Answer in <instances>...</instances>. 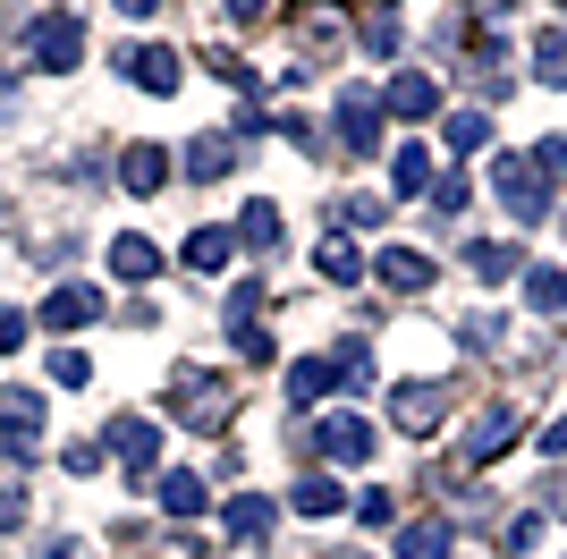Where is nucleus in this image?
<instances>
[{
  "instance_id": "1",
  "label": "nucleus",
  "mask_w": 567,
  "mask_h": 559,
  "mask_svg": "<svg viewBox=\"0 0 567 559\" xmlns=\"http://www.w3.org/2000/svg\"><path fill=\"white\" fill-rule=\"evenodd\" d=\"M492 195H499L508 212H517L525 230H534V221L550 212V179H534V162H517V153H508V162L492 170Z\"/></svg>"
},
{
  "instance_id": "2",
  "label": "nucleus",
  "mask_w": 567,
  "mask_h": 559,
  "mask_svg": "<svg viewBox=\"0 0 567 559\" xmlns=\"http://www.w3.org/2000/svg\"><path fill=\"white\" fill-rule=\"evenodd\" d=\"M111 449H118V466H127V484H153V466H162V424L153 416H118Z\"/></svg>"
},
{
  "instance_id": "3",
  "label": "nucleus",
  "mask_w": 567,
  "mask_h": 559,
  "mask_svg": "<svg viewBox=\"0 0 567 559\" xmlns=\"http://www.w3.org/2000/svg\"><path fill=\"white\" fill-rule=\"evenodd\" d=\"M25 43H34V69H76V60H85V26H76L69 9H51V18H34Z\"/></svg>"
},
{
  "instance_id": "4",
  "label": "nucleus",
  "mask_w": 567,
  "mask_h": 559,
  "mask_svg": "<svg viewBox=\"0 0 567 559\" xmlns=\"http://www.w3.org/2000/svg\"><path fill=\"white\" fill-rule=\"evenodd\" d=\"M34 441H43V398L9 390L0 398V449H9V458H34Z\"/></svg>"
},
{
  "instance_id": "5",
  "label": "nucleus",
  "mask_w": 567,
  "mask_h": 559,
  "mask_svg": "<svg viewBox=\"0 0 567 559\" xmlns=\"http://www.w3.org/2000/svg\"><path fill=\"white\" fill-rule=\"evenodd\" d=\"M118 77H136L144 93H178V51H162V43H127V51H118Z\"/></svg>"
},
{
  "instance_id": "6",
  "label": "nucleus",
  "mask_w": 567,
  "mask_h": 559,
  "mask_svg": "<svg viewBox=\"0 0 567 559\" xmlns=\"http://www.w3.org/2000/svg\"><path fill=\"white\" fill-rule=\"evenodd\" d=\"M313 449H322L331 466H364V458H373V424H364V416H331L322 433H313Z\"/></svg>"
},
{
  "instance_id": "7",
  "label": "nucleus",
  "mask_w": 567,
  "mask_h": 559,
  "mask_svg": "<svg viewBox=\"0 0 567 559\" xmlns=\"http://www.w3.org/2000/svg\"><path fill=\"white\" fill-rule=\"evenodd\" d=\"M43 323L51 331H85V323H102V297L85 288V280H60V288L43 297Z\"/></svg>"
},
{
  "instance_id": "8",
  "label": "nucleus",
  "mask_w": 567,
  "mask_h": 559,
  "mask_svg": "<svg viewBox=\"0 0 567 559\" xmlns=\"http://www.w3.org/2000/svg\"><path fill=\"white\" fill-rule=\"evenodd\" d=\"M432 102H441V85H432L424 69L390 77V93H381V111H390V119H406V128H415V119H432Z\"/></svg>"
},
{
  "instance_id": "9",
  "label": "nucleus",
  "mask_w": 567,
  "mask_h": 559,
  "mask_svg": "<svg viewBox=\"0 0 567 559\" xmlns=\"http://www.w3.org/2000/svg\"><path fill=\"white\" fill-rule=\"evenodd\" d=\"M339 144H348V153H373L381 144V102L348 93V102H339Z\"/></svg>"
},
{
  "instance_id": "10",
  "label": "nucleus",
  "mask_w": 567,
  "mask_h": 559,
  "mask_svg": "<svg viewBox=\"0 0 567 559\" xmlns=\"http://www.w3.org/2000/svg\"><path fill=\"white\" fill-rule=\"evenodd\" d=\"M508 433H517V416H508V407H483V424H466V466H492L499 449H508Z\"/></svg>"
},
{
  "instance_id": "11",
  "label": "nucleus",
  "mask_w": 567,
  "mask_h": 559,
  "mask_svg": "<svg viewBox=\"0 0 567 559\" xmlns=\"http://www.w3.org/2000/svg\"><path fill=\"white\" fill-rule=\"evenodd\" d=\"M162 170H169V153H162V144H127V153H118V186H136V195H153V186H169Z\"/></svg>"
},
{
  "instance_id": "12",
  "label": "nucleus",
  "mask_w": 567,
  "mask_h": 559,
  "mask_svg": "<svg viewBox=\"0 0 567 559\" xmlns=\"http://www.w3.org/2000/svg\"><path fill=\"white\" fill-rule=\"evenodd\" d=\"M111 272H118V280H153V272H162V246H153V237H136V230L111 237Z\"/></svg>"
},
{
  "instance_id": "13",
  "label": "nucleus",
  "mask_w": 567,
  "mask_h": 559,
  "mask_svg": "<svg viewBox=\"0 0 567 559\" xmlns=\"http://www.w3.org/2000/svg\"><path fill=\"white\" fill-rule=\"evenodd\" d=\"M450 517H415V526H406L399 535V559H450Z\"/></svg>"
},
{
  "instance_id": "14",
  "label": "nucleus",
  "mask_w": 567,
  "mask_h": 559,
  "mask_svg": "<svg viewBox=\"0 0 567 559\" xmlns=\"http://www.w3.org/2000/svg\"><path fill=\"white\" fill-rule=\"evenodd\" d=\"M271 517H280V509H271L262 491H237V500H229V535L237 542H262V535H271Z\"/></svg>"
},
{
  "instance_id": "15",
  "label": "nucleus",
  "mask_w": 567,
  "mask_h": 559,
  "mask_svg": "<svg viewBox=\"0 0 567 559\" xmlns=\"http://www.w3.org/2000/svg\"><path fill=\"white\" fill-rule=\"evenodd\" d=\"M331 382L339 390H373V348H364V339H339L331 348Z\"/></svg>"
},
{
  "instance_id": "16",
  "label": "nucleus",
  "mask_w": 567,
  "mask_h": 559,
  "mask_svg": "<svg viewBox=\"0 0 567 559\" xmlns=\"http://www.w3.org/2000/svg\"><path fill=\"white\" fill-rule=\"evenodd\" d=\"M390 416H399L406 433H432V424H441V390H432V382H415V390L390 398Z\"/></svg>"
},
{
  "instance_id": "17",
  "label": "nucleus",
  "mask_w": 567,
  "mask_h": 559,
  "mask_svg": "<svg viewBox=\"0 0 567 559\" xmlns=\"http://www.w3.org/2000/svg\"><path fill=\"white\" fill-rule=\"evenodd\" d=\"M229 246H237L229 230H195L187 246H178V263H187V272H229Z\"/></svg>"
},
{
  "instance_id": "18",
  "label": "nucleus",
  "mask_w": 567,
  "mask_h": 559,
  "mask_svg": "<svg viewBox=\"0 0 567 559\" xmlns=\"http://www.w3.org/2000/svg\"><path fill=\"white\" fill-rule=\"evenodd\" d=\"M339 382H331V356H306V365H288V398L297 407H313V398H331Z\"/></svg>"
},
{
  "instance_id": "19",
  "label": "nucleus",
  "mask_w": 567,
  "mask_h": 559,
  "mask_svg": "<svg viewBox=\"0 0 567 559\" xmlns=\"http://www.w3.org/2000/svg\"><path fill=\"white\" fill-rule=\"evenodd\" d=\"M237 237H246V246H255V255H271V246H280V212H271V204H246V212H237Z\"/></svg>"
},
{
  "instance_id": "20",
  "label": "nucleus",
  "mask_w": 567,
  "mask_h": 559,
  "mask_svg": "<svg viewBox=\"0 0 567 559\" xmlns=\"http://www.w3.org/2000/svg\"><path fill=\"white\" fill-rule=\"evenodd\" d=\"M162 500H169V517H204V475H195V466L162 475Z\"/></svg>"
},
{
  "instance_id": "21",
  "label": "nucleus",
  "mask_w": 567,
  "mask_h": 559,
  "mask_svg": "<svg viewBox=\"0 0 567 559\" xmlns=\"http://www.w3.org/2000/svg\"><path fill=\"white\" fill-rule=\"evenodd\" d=\"M229 162H237V144H229V136H195V144H187V179H220Z\"/></svg>"
},
{
  "instance_id": "22",
  "label": "nucleus",
  "mask_w": 567,
  "mask_h": 559,
  "mask_svg": "<svg viewBox=\"0 0 567 559\" xmlns=\"http://www.w3.org/2000/svg\"><path fill=\"white\" fill-rule=\"evenodd\" d=\"M381 280H390V288H432V263L406 255V246H390V255H381Z\"/></svg>"
},
{
  "instance_id": "23",
  "label": "nucleus",
  "mask_w": 567,
  "mask_h": 559,
  "mask_svg": "<svg viewBox=\"0 0 567 559\" xmlns=\"http://www.w3.org/2000/svg\"><path fill=\"white\" fill-rule=\"evenodd\" d=\"M534 77H543V85H567V26H550L543 43H534Z\"/></svg>"
},
{
  "instance_id": "24",
  "label": "nucleus",
  "mask_w": 567,
  "mask_h": 559,
  "mask_svg": "<svg viewBox=\"0 0 567 559\" xmlns=\"http://www.w3.org/2000/svg\"><path fill=\"white\" fill-rule=\"evenodd\" d=\"M424 179H432V153H424V144H406L399 162H390V186H399V195H424Z\"/></svg>"
},
{
  "instance_id": "25",
  "label": "nucleus",
  "mask_w": 567,
  "mask_h": 559,
  "mask_svg": "<svg viewBox=\"0 0 567 559\" xmlns=\"http://www.w3.org/2000/svg\"><path fill=\"white\" fill-rule=\"evenodd\" d=\"M474 144H492V119L466 102V111H450V153H474Z\"/></svg>"
},
{
  "instance_id": "26",
  "label": "nucleus",
  "mask_w": 567,
  "mask_h": 559,
  "mask_svg": "<svg viewBox=\"0 0 567 559\" xmlns=\"http://www.w3.org/2000/svg\"><path fill=\"white\" fill-rule=\"evenodd\" d=\"M466 263H474V280H508V272H517V246H499V237H492V246H466Z\"/></svg>"
},
{
  "instance_id": "27",
  "label": "nucleus",
  "mask_w": 567,
  "mask_h": 559,
  "mask_svg": "<svg viewBox=\"0 0 567 559\" xmlns=\"http://www.w3.org/2000/svg\"><path fill=\"white\" fill-rule=\"evenodd\" d=\"M525 305H534V314H559V305H567V280L559 272H525Z\"/></svg>"
},
{
  "instance_id": "28",
  "label": "nucleus",
  "mask_w": 567,
  "mask_h": 559,
  "mask_svg": "<svg viewBox=\"0 0 567 559\" xmlns=\"http://www.w3.org/2000/svg\"><path fill=\"white\" fill-rule=\"evenodd\" d=\"M297 509L306 517H339V484L331 475H306V484H297Z\"/></svg>"
},
{
  "instance_id": "29",
  "label": "nucleus",
  "mask_w": 567,
  "mask_h": 559,
  "mask_svg": "<svg viewBox=\"0 0 567 559\" xmlns=\"http://www.w3.org/2000/svg\"><path fill=\"white\" fill-rule=\"evenodd\" d=\"M313 263H322V280H355V272H364V255H355L348 237H331V246H322Z\"/></svg>"
},
{
  "instance_id": "30",
  "label": "nucleus",
  "mask_w": 567,
  "mask_h": 559,
  "mask_svg": "<svg viewBox=\"0 0 567 559\" xmlns=\"http://www.w3.org/2000/svg\"><path fill=\"white\" fill-rule=\"evenodd\" d=\"M51 382H69V390H85V382H94V365H85L76 348H60V356H51Z\"/></svg>"
},
{
  "instance_id": "31",
  "label": "nucleus",
  "mask_w": 567,
  "mask_h": 559,
  "mask_svg": "<svg viewBox=\"0 0 567 559\" xmlns=\"http://www.w3.org/2000/svg\"><path fill=\"white\" fill-rule=\"evenodd\" d=\"M18 526H25V491L0 484V535H18Z\"/></svg>"
},
{
  "instance_id": "32",
  "label": "nucleus",
  "mask_w": 567,
  "mask_h": 559,
  "mask_svg": "<svg viewBox=\"0 0 567 559\" xmlns=\"http://www.w3.org/2000/svg\"><path fill=\"white\" fill-rule=\"evenodd\" d=\"M25 348V314H9V305H0V356H18Z\"/></svg>"
},
{
  "instance_id": "33",
  "label": "nucleus",
  "mask_w": 567,
  "mask_h": 559,
  "mask_svg": "<svg viewBox=\"0 0 567 559\" xmlns=\"http://www.w3.org/2000/svg\"><path fill=\"white\" fill-rule=\"evenodd\" d=\"M534 170H567V136H550L543 153H534Z\"/></svg>"
},
{
  "instance_id": "34",
  "label": "nucleus",
  "mask_w": 567,
  "mask_h": 559,
  "mask_svg": "<svg viewBox=\"0 0 567 559\" xmlns=\"http://www.w3.org/2000/svg\"><path fill=\"white\" fill-rule=\"evenodd\" d=\"M543 458H567V416H559V424L543 433Z\"/></svg>"
},
{
  "instance_id": "35",
  "label": "nucleus",
  "mask_w": 567,
  "mask_h": 559,
  "mask_svg": "<svg viewBox=\"0 0 567 559\" xmlns=\"http://www.w3.org/2000/svg\"><path fill=\"white\" fill-rule=\"evenodd\" d=\"M262 9H271V0H229V18H237V26H255Z\"/></svg>"
},
{
  "instance_id": "36",
  "label": "nucleus",
  "mask_w": 567,
  "mask_h": 559,
  "mask_svg": "<svg viewBox=\"0 0 567 559\" xmlns=\"http://www.w3.org/2000/svg\"><path fill=\"white\" fill-rule=\"evenodd\" d=\"M118 9H127V18H153V9H162V0H118Z\"/></svg>"
}]
</instances>
